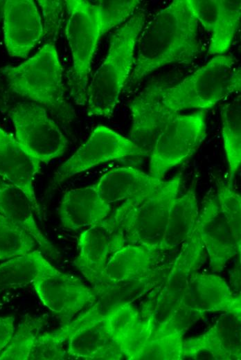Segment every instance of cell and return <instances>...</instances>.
Masks as SVG:
<instances>
[{
  "mask_svg": "<svg viewBox=\"0 0 241 360\" xmlns=\"http://www.w3.org/2000/svg\"><path fill=\"white\" fill-rule=\"evenodd\" d=\"M197 29L189 0H175L156 13L138 37L134 67L125 87L166 64L192 63L201 53Z\"/></svg>",
  "mask_w": 241,
  "mask_h": 360,
  "instance_id": "obj_1",
  "label": "cell"
},
{
  "mask_svg": "<svg viewBox=\"0 0 241 360\" xmlns=\"http://www.w3.org/2000/svg\"><path fill=\"white\" fill-rule=\"evenodd\" d=\"M145 19L144 12L137 11L111 35L107 54L87 87L85 105L89 116L113 115L134 67L136 41Z\"/></svg>",
  "mask_w": 241,
  "mask_h": 360,
  "instance_id": "obj_2",
  "label": "cell"
},
{
  "mask_svg": "<svg viewBox=\"0 0 241 360\" xmlns=\"http://www.w3.org/2000/svg\"><path fill=\"white\" fill-rule=\"evenodd\" d=\"M63 71L52 42L44 44L36 54L19 65L2 69L11 91L43 105L64 120L70 121L75 112L65 97Z\"/></svg>",
  "mask_w": 241,
  "mask_h": 360,
  "instance_id": "obj_3",
  "label": "cell"
},
{
  "mask_svg": "<svg viewBox=\"0 0 241 360\" xmlns=\"http://www.w3.org/2000/svg\"><path fill=\"white\" fill-rule=\"evenodd\" d=\"M240 89L241 70L234 57L217 55L174 86L163 82L160 96L170 111L179 114L188 109H209Z\"/></svg>",
  "mask_w": 241,
  "mask_h": 360,
  "instance_id": "obj_4",
  "label": "cell"
},
{
  "mask_svg": "<svg viewBox=\"0 0 241 360\" xmlns=\"http://www.w3.org/2000/svg\"><path fill=\"white\" fill-rule=\"evenodd\" d=\"M181 181V175L176 174L141 202L129 199L114 211L120 220L126 244L145 245L159 250L170 208L178 196Z\"/></svg>",
  "mask_w": 241,
  "mask_h": 360,
  "instance_id": "obj_5",
  "label": "cell"
},
{
  "mask_svg": "<svg viewBox=\"0 0 241 360\" xmlns=\"http://www.w3.org/2000/svg\"><path fill=\"white\" fill-rule=\"evenodd\" d=\"M68 18L65 33L73 60L69 78L71 95L76 104L85 105L91 62L101 37L95 5L89 1H65Z\"/></svg>",
  "mask_w": 241,
  "mask_h": 360,
  "instance_id": "obj_6",
  "label": "cell"
},
{
  "mask_svg": "<svg viewBox=\"0 0 241 360\" xmlns=\"http://www.w3.org/2000/svg\"><path fill=\"white\" fill-rule=\"evenodd\" d=\"M206 136V112L177 114L161 130L150 154V175L163 180L171 168L184 163Z\"/></svg>",
  "mask_w": 241,
  "mask_h": 360,
  "instance_id": "obj_7",
  "label": "cell"
},
{
  "mask_svg": "<svg viewBox=\"0 0 241 360\" xmlns=\"http://www.w3.org/2000/svg\"><path fill=\"white\" fill-rule=\"evenodd\" d=\"M8 115L17 140L39 161L48 163L65 153L68 140L43 106L17 103L10 109Z\"/></svg>",
  "mask_w": 241,
  "mask_h": 360,
  "instance_id": "obj_8",
  "label": "cell"
},
{
  "mask_svg": "<svg viewBox=\"0 0 241 360\" xmlns=\"http://www.w3.org/2000/svg\"><path fill=\"white\" fill-rule=\"evenodd\" d=\"M147 153L129 138L102 125H98L75 152L54 173L53 183L60 184L69 178L99 164Z\"/></svg>",
  "mask_w": 241,
  "mask_h": 360,
  "instance_id": "obj_9",
  "label": "cell"
},
{
  "mask_svg": "<svg viewBox=\"0 0 241 360\" xmlns=\"http://www.w3.org/2000/svg\"><path fill=\"white\" fill-rule=\"evenodd\" d=\"M69 359L118 360L123 355L110 338L100 302L60 327Z\"/></svg>",
  "mask_w": 241,
  "mask_h": 360,
  "instance_id": "obj_10",
  "label": "cell"
},
{
  "mask_svg": "<svg viewBox=\"0 0 241 360\" xmlns=\"http://www.w3.org/2000/svg\"><path fill=\"white\" fill-rule=\"evenodd\" d=\"M205 251L196 225L192 235L181 244L164 285L154 302H152L153 307L143 315L151 314L155 324H158L179 310L190 277L204 263Z\"/></svg>",
  "mask_w": 241,
  "mask_h": 360,
  "instance_id": "obj_11",
  "label": "cell"
},
{
  "mask_svg": "<svg viewBox=\"0 0 241 360\" xmlns=\"http://www.w3.org/2000/svg\"><path fill=\"white\" fill-rule=\"evenodd\" d=\"M125 244L123 230L114 212L80 233L74 264L97 292L109 256Z\"/></svg>",
  "mask_w": 241,
  "mask_h": 360,
  "instance_id": "obj_12",
  "label": "cell"
},
{
  "mask_svg": "<svg viewBox=\"0 0 241 360\" xmlns=\"http://www.w3.org/2000/svg\"><path fill=\"white\" fill-rule=\"evenodd\" d=\"M42 303L66 323L83 307L96 300L98 292L79 278L57 269L39 276L32 284Z\"/></svg>",
  "mask_w": 241,
  "mask_h": 360,
  "instance_id": "obj_13",
  "label": "cell"
},
{
  "mask_svg": "<svg viewBox=\"0 0 241 360\" xmlns=\"http://www.w3.org/2000/svg\"><path fill=\"white\" fill-rule=\"evenodd\" d=\"M197 225L211 270L222 271L229 260L240 254L241 237L222 210L215 194L205 199Z\"/></svg>",
  "mask_w": 241,
  "mask_h": 360,
  "instance_id": "obj_14",
  "label": "cell"
},
{
  "mask_svg": "<svg viewBox=\"0 0 241 360\" xmlns=\"http://www.w3.org/2000/svg\"><path fill=\"white\" fill-rule=\"evenodd\" d=\"M214 312L241 315L240 296L234 295L219 276L196 271L190 277L179 310L174 316L180 315L195 323L205 313Z\"/></svg>",
  "mask_w": 241,
  "mask_h": 360,
  "instance_id": "obj_15",
  "label": "cell"
},
{
  "mask_svg": "<svg viewBox=\"0 0 241 360\" xmlns=\"http://www.w3.org/2000/svg\"><path fill=\"white\" fill-rule=\"evenodd\" d=\"M241 315L223 313L206 332L184 340V359L240 360Z\"/></svg>",
  "mask_w": 241,
  "mask_h": 360,
  "instance_id": "obj_16",
  "label": "cell"
},
{
  "mask_svg": "<svg viewBox=\"0 0 241 360\" xmlns=\"http://www.w3.org/2000/svg\"><path fill=\"white\" fill-rule=\"evenodd\" d=\"M163 83L157 81L150 84L129 105L132 118L129 138L148 156L159 133L178 114L170 111L161 102Z\"/></svg>",
  "mask_w": 241,
  "mask_h": 360,
  "instance_id": "obj_17",
  "label": "cell"
},
{
  "mask_svg": "<svg viewBox=\"0 0 241 360\" xmlns=\"http://www.w3.org/2000/svg\"><path fill=\"white\" fill-rule=\"evenodd\" d=\"M4 42L12 57L26 58L44 36L42 19L32 0H7L3 8Z\"/></svg>",
  "mask_w": 241,
  "mask_h": 360,
  "instance_id": "obj_18",
  "label": "cell"
},
{
  "mask_svg": "<svg viewBox=\"0 0 241 360\" xmlns=\"http://www.w3.org/2000/svg\"><path fill=\"white\" fill-rule=\"evenodd\" d=\"M104 317L107 331L123 357L135 360L154 327L153 316H141L132 302L126 301L111 306Z\"/></svg>",
  "mask_w": 241,
  "mask_h": 360,
  "instance_id": "obj_19",
  "label": "cell"
},
{
  "mask_svg": "<svg viewBox=\"0 0 241 360\" xmlns=\"http://www.w3.org/2000/svg\"><path fill=\"white\" fill-rule=\"evenodd\" d=\"M198 21L211 35L208 53H226L240 24V0H189Z\"/></svg>",
  "mask_w": 241,
  "mask_h": 360,
  "instance_id": "obj_20",
  "label": "cell"
},
{
  "mask_svg": "<svg viewBox=\"0 0 241 360\" xmlns=\"http://www.w3.org/2000/svg\"><path fill=\"white\" fill-rule=\"evenodd\" d=\"M41 162L32 156L16 137L0 127V176L19 188L40 213L33 181L40 171Z\"/></svg>",
  "mask_w": 241,
  "mask_h": 360,
  "instance_id": "obj_21",
  "label": "cell"
},
{
  "mask_svg": "<svg viewBox=\"0 0 241 360\" xmlns=\"http://www.w3.org/2000/svg\"><path fill=\"white\" fill-rule=\"evenodd\" d=\"M131 166L107 171L93 185L100 197L111 204L129 199L143 201L164 183Z\"/></svg>",
  "mask_w": 241,
  "mask_h": 360,
  "instance_id": "obj_22",
  "label": "cell"
},
{
  "mask_svg": "<svg viewBox=\"0 0 241 360\" xmlns=\"http://www.w3.org/2000/svg\"><path fill=\"white\" fill-rule=\"evenodd\" d=\"M160 252L154 246L125 244L109 256L102 273L98 294L111 285L129 282L150 273Z\"/></svg>",
  "mask_w": 241,
  "mask_h": 360,
  "instance_id": "obj_23",
  "label": "cell"
},
{
  "mask_svg": "<svg viewBox=\"0 0 241 360\" xmlns=\"http://www.w3.org/2000/svg\"><path fill=\"white\" fill-rule=\"evenodd\" d=\"M110 213L111 204L100 197L93 185L66 191L58 208L62 226L71 231L89 227Z\"/></svg>",
  "mask_w": 241,
  "mask_h": 360,
  "instance_id": "obj_24",
  "label": "cell"
},
{
  "mask_svg": "<svg viewBox=\"0 0 241 360\" xmlns=\"http://www.w3.org/2000/svg\"><path fill=\"white\" fill-rule=\"evenodd\" d=\"M33 210L30 201L20 188L10 182L0 181V214L31 235L44 253L57 258L58 251L37 225Z\"/></svg>",
  "mask_w": 241,
  "mask_h": 360,
  "instance_id": "obj_25",
  "label": "cell"
},
{
  "mask_svg": "<svg viewBox=\"0 0 241 360\" xmlns=\"http://www.w3.org/2000/svg\"><path fill=\"white\" fill-rule=\"evenodd\" d=\"M195 190L196 184L193 182L184 195L174 199L159 246L161 252L181 245L193 233L199 217Z\"/></svg>",
  "mask_w": 241,
  "mask_h": 360,
  "instance_id": "obj_26",
  "label": "cell"
},
{
  "mask_svg": "<svg viewBox=\"0 0 241 360\" xmlns=\"http://www.w3.org/2000/svg\"><path fill=\"white\" fill-rule=\"evenodd\" d=\"M187 329L177 318L155 324L135 360L184 359L183 335Z\"/></svg>",
  "mask_w": 241,
  "mask_h": 360,
  "instance_id": "obj_27",
  "label": "cell"
},
{
  "mask_svg": "<svg viewBox=\"0 0 241 360\" xmlns=\"http://www.w3.org/2000/svg\"><path fill=\"white\" fill-rule=\"evenodd\" d=\"M55 269L38 250L14 256L0 264V292L32 285L39 276Z\"/></svg>",
  "mask_w": 241,
  "mask_h": 360,
  "instance_id": "obj_28",
  "label": "cell"
},
{
  "mask_svg": "<svg viewBox=\"0 0 241 360\" xmlns=\"http://www.w3.org/2000/svg\"><path fill=\"white\" fill-rule=\"evenodd\" d=\"M222 138L228 163V184L233 179L241 165V97L238 96L221 110Z\"/></svg>",
  "mask_w": 241,
  "mask_h": 360,
  "instance_id": "obj_29",
  "label": "cell"
},
{
  "mask_svg": "<svg viewBox=\"0 0 241 360\" xmlns=\"http://www.w3.org/2000/svg\"><path fill=\"white\" fill-rule=\"evenodd\" d=\"M44 323L42 318L26 316L0 353V360H29L36 339Z\"/></svg>",
  "mask_w": 241,
  "mask_h": 360,
  "instance_id": "obj_30",
  "label": "cell"
},
{
  "mask_svg": "<svg viewBox=\"0 0 241 360\" xmlns=\"http://www.w3.org/2000/svg\"><path fill=\"white\" fill-rule=\"evenodd\" d=\"M36 244L26 230L0 214V253L10 258L33 251Z\"/></svg>",
  "mask_w": 241,
  "mask_h": 360,
  "instance_id": "obj_31",
  "label": "cell"
},
{
  "mask_svg": "<svg viewBox=\"0 0 241 360\" xmlns=\"http://www.w3.org/2000/svg\"><path fill=\"white\" fill-rule=\"evenodd\" d=\"M95 5L102 36L110 29L130 18L140 3L138 0L96 1Z\"/></svg>",
  "mask_w": 241,
  "mask_h": 360,
  "instance_id": "obj_32",
  "label": "cell"
},
{
  "mask_svg": "<svg viewBox=\"0 0 241 360\" xmlns=\"http://www.w3.org/2000/svg\"><path fill=\"white\" fill-rule=\"evenodd\" d=\"M66 339L60 328L39 334L29 360H59L69 359L66 350Z\"/></svg>",
  "mask_w": 241,
  "mask_h": 360,
  "instance_id": "obj_33",
  "label": "cell"
},
{
  "mask_svg": "<svg viewBox=\"0 0 241 360\" xmlns=\"http://www.w3.org/2000/svg\"><path fill=\"white\" fill-rule=\"evenodd\" d=\"M222 210L228 216L238 237H241V197L227 183L218 180L215 193Z\"/></svg>",
  "mask_w": 241,
  "mask_h": 360,
  "instance_id": "obj_34",
  "label": "cell"
},
{
  "mask_svg": "<svg viewBox=\"0 0 241 360\" xmlns=\"http://www.w3.org/2000/svg\"><path fill=\"white\" fill-rule=\"evenodd\" d=\"M44 18V36L55 39L61 30L65 1L38 0Z\"/></svg>",
  "mask_w": 241,
  "mask_h": 360,
  "instance_id": "obj_35",
  "label": "cell"
},
{
  "mask_svg": "<svg viewBox=\"0 0 241 360\" xmlns=\"http://www.w3.org/2000/svg\"><path fill=\"white\" fill-rule=\"evenodd\" d=\"M15 330L14 316H0V353L10 341Z\"/></svg>",
  "mask_w": 241,
  "mask_h": 360,
  "instance_id": "obj_36",
  "label": "cell"
},
{
  "mask_svg": "<svg viewBox=\"0 0 241 360\" xmlns=\"http://www.w3.org/2000/svg\"><path fill=\"white\" fill-rule=\"evenodd\" d=\"M5 1L0 0V21L3 18Z\"/></svg>",
  "mask_w": 241,
  "mask_h": 360,
  "instance_id": "obj_37",
  "label": "cell"
},
{
  "mask_svg": "<svg viewBox=\"0 0 241 360\" xmlns=\"http://www.w3.org/2000/svg\"><path fill=\"white\" fill-rule=\"evenodd\" d=\"M6 258H9L8 256L3 255V254L0 253V260H4V259H6Z\"/></svg>",
  "mask_w": 241,
  "mask_h": 360,
  "instance_id": "obj_38",
  "label": "cell"
}]
</instances>
